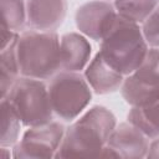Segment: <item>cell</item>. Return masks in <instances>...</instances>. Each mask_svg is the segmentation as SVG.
<instances>
[{"mask_svg":"<svg viewBox=\"0 0 159 159\" xmlns=\"http://www.w3.org/2000/svg\"><path fill=\"white\" fill-rule=\"evenodd\" d=\"M20 73L37 80H51L61 70L60 36L56 31L25 30L17 46Z\"/></svg>","mask_w":159,"mask_h":159,"instance_id":"3957f363","label":"cell"},{"mask_svg":"<svg viewBox=\"0 0 159 159\" xmlns=\"http://www.w3.org/2000/svg\"><path fill=\"white\" fill-rule=\"evenodd\" d=\"M148 50L140 25L118 16L102 39L98 52L111 67L128 76L139 67Z\"/></svg>","mask_w":159,"mask_h":159,"instance_id":"7a4b0ae2","label":"cell"},{"mask_svg":"<svg viewBox=\"0 0 159 159\" xmlns=\"http://www.w3.org/2000/svg\"><path fill=\"white\" fill-rule=\"evenodd\" d=\"M117 124L116 116L107 107H91L66 128L55 158L99 157Z\"/></svg>","mask_w":159,"mask_h":159,"instance_id":"6da1fadb","label":"cell"},{"mask_svg":"<svg viewBox=\"0 0 159 159\" xmlns=\"http://www.w3.org/2000/svg\"><path fill=\"white\" fill-rule=\"evenodd\" d=\"M149 149V138L132 123L123 122L116 125L99 158H145Z\"/></svg>","mask_w":159,"mask_h":159,"instance_id":"9c48e42d","label":"cell"},{"mask_svg":"<svg viewBox=\"0 0 159 159\" xmlns=\"http://www.w3.org/2000/svg\"><path fill=\"white\" fill-rule=\"evenodd\" d=\"M117 17L118 14L112 2L106 0H92L82 4L77 9L75 22L77 30L82 35L101 42Z\"/></svg>","mask_w":159,"mask_h":159,"instance_id":"ba28073f","label":"cell"},{"mask_svg":"<svg viewBox=\"0 0 159 159\" xmlns=\"http://www.w3.org/2000/svg\"><path fill=\"white\" fill-rule=\"evenodd\" d=\"M83 75L92 91L97 94H109L120 91L125 77L111 67L99 52L89 61Z\"/></svg>","mask_w":159,"mask_h":159,"instance_id":"7c38bea8","label":"cell"},{"mask_svg":"<svg viewBox=\"0 0 159 159\" xmlns=\"http://www.w3.org/2000/svg\"><path fill=\"white\" fill-rule=\"evenodd\" d=\"M158 4L159 0H114L113 2L118 16L139 25L152 14Z\"/></svg>","mask_w":159,"mask_h":159,"instance_id":"2e32d148","label":"cell"},{"mask_svg":"<svg viewBox=\"0 0 159 159\" xmlns=\"http://www.w3.org/2000/svg\"><path fill=\"white\" fill-rule=\"evenodd\" d=\"M10 157H12V154L10 153V148L0 145V159H10Z\"/></svg>","mask_w":159,"mask_h":159,"instance_id":"ffe728a7","label":"cell"},{"mask_svg":"<svg viewBox=\"0 0 159 159\" xmlns=\"http://www.w3.org/2000/svg\"><path fill=\"white\" fill-rule=\"evenodd\" d=\"M0 109H1L0 145L12 148L20 140L19 137H20V129L22 123L6 98H1Z\"/></svg>","mask_w":159,"mask_h":159,"instance_id":"9a60e30c","label":"cell"},{"mask_svg":"<svg viewBox=\"0 0 159 159\" xmlns=\"http://www.w3.org/2000/svg\"><path fill=\"white\" fill-rule=\"evenodd\" d=\"M127 120L149 139L159 137V99L150 104L130 107Z\"/></svg>","mask_w":159,"mask_h":159,"instance_id":"4fadbf2b","label":"cell"},{"mask_svg":"<svg viewBox=\"0 0 159 159\" xmlns=\"http://www.w3.org/2000/svg\"><path fill=\"white\" fill-rule=\"evenodd\" d=\"M122 97L130 106H145L159 99V48L149 47L143 62L124 77Z\"/></svg>","mask_w":159,"mask_h":159,"instance_id":"8992f818","label":"cell"},{"mask_svg":"<svg viewBox=\"0 0 159 159\" xmlns=\"http://www.w3.org/2000/svg\"><path fill=\"white\" fill-rule=\"evenodd\" d=\"M106 1H109V0H106Z\"/></svg>","mask_w":159,"mask_h":159,"instance_id":"44dd1931","label":"cell"},{"mask_svg":"<svg viewBox=\"0 0 159 159\" xmlns=\"http://www.w3.org/2000/svg\"><path fill=\"white\" fill-rule=\"evenodd\" d=\"M145 41L149 47L159 48V4L152 11V14L140 25Z\"/></svg>","mask_w":159,"mask_h":159,"instance_id":"ac0fdd59","label":"cell"},{"mask_svg":"<svg viewBox=\"0 0 159 159\" xmlns=\"http://www.w3.org/2000/svg\"><path fill=\"white\" fill-rule=\"evenodd\" d=\"M22 125L35 127L53 120L48 86L42 80L20 76L6 97Z\"/></svg>","mask_w":159,"mask_h":159,"instance_id":"277c9868","label":"cell"},{"mask_svg":"<svg viewBox=\"0 0 159 159\" xmlns=\"http://www.w3.org/2000/svg\"><path fill=\"white\" fill-rule=\"evenodd\" d=\"M67 7V0H26L27 27L56 31L66 19Z\"/></svg>","mask_w":159,"mask_h":159,"instance_id":"30bf717a","label":"cell"},{"mask_svg":"<svg viewBox=\"0 0 159 159\" xmlns=\"http://www.w3.org/2000/svg\"><path fill=\"white\" fill-rule=\"evenodd\" d=\"M53 113L65 122L75 120L89 104L92 88L81 72L60 71L48 83Z\"/></svg>","mask_w":159,"mask_h":159,"instance_id":"5b68a950","label":"cell"},{"mask_svg":"<svg viewBox=\"0 0 159 159\" xmlns=\"http://www.w3.org/2000/svg\"><path fill=\"white\" fill-rule=\"evenodd\" d=\"M1 26L15 32L25 31L27 26L26 0H1Z\"/></svg>","mask_w":159,"mask_h":159,"instance_id":"e0dca14e","label":"cell"},{"mask_svg":"<svg viewBox=\"0 0 159 159\" xmlns=\"http://www.w3.org/2000/svg\"><path fill=\"white\" fill-rule=\"evenodd\" d=\"M19 37L10 42L7 46L0 48V93L1 98L6 97L12 84L21 76L20 66L17 60V46Z\"/></svg>","mask_w":159,"mask_h":159,"instance_id":"5bb4252c","label":"cell"},{"mask_svg":"<svg viewBox=\"0 0 159 159\" xmlns=\"http://www.w3.org/2000/svg\"><path fill=\"white\" fill-rule=\"evenodd\" d=\"M92 46L81 32H67L60 37L61 70L81 72L91 61Z\"/></svg>","mask_w":159,"mask_h":159,"instance_id":"8fae6325","label":"cell"},{"mask_svg":"<svg viewBox=\"0 0 159 159\" xmlns=\"http://www.w3.org/2000/svg\"><path fill=\"white\" fill-rule=\"evenodd\" d=\"M145 158L159 159V137L153 138V140L149 142V149H148Z\"/></svg>","mask_w":159,"mask_h":159,"instance_id":"d6986e66","label":"cell"},{"mask_svg":"<svg viewBox=\"0 0 159 159\" xmlns=\"http://www.w3.org/2000/svg\"><path fill=\"white\" fill-rule=\"evenodd\" d=\"M66 128L57 120L42 125L27 127L21 139L12 147V157L16 159H50L55 158L60 149Z\"/></svg>","mask_w":159,"mask_h":159,"instance_id":"52a82bcc","label":"cell"}]
</instances>
